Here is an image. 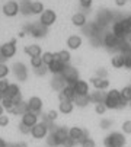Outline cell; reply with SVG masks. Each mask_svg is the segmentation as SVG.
Returning <instances> with one entry per match:
<instances>
[{"mask_svg": "<svg viewBox=\"0 0 131 147\" xmlns=\"http://www.w3.org/2000/svg\"><path fill=\"white\" fill-rule=\"evenodd\" d=\"M19 131H20L22 134H29V133H31V128H28L26 125H24V124H20V125H19Z\"/></svg>", "mask_w": 131, "mask_h": 147, "instance_id": "obj_45", "label": "cell"}, {"mask_svg": "<svg viewBox=\"0 0 131 147\" xmlns=\"http://www.w3.org/2000/svg\"><path fill=\"white\" fill-rule=\"evenodd\" d=\"M76 144H77V143H76V141H73L70 137H67V138H66V140L61 143V146H63V147H74Z\"/></svg>", "mask_w": 131, "mask_h": 147, "instance_id": "obj_42", "label": "cell"}, {"mask_svg": "<svg viewBox=\"0 0 131 147\" xmlns=\"http://www.w3.org/2000/svg\"><path fill=\"white\" fill-rule=\"evenodd\" d=\"M47 70H48V69H44V66H42V67L36 69V73H38V74H44V73H45Z\"/></svg>", "mask_w": 131, "mask_h": 147, "instance_id": "obj_49", "label": "cell"}, {"mask_svg": "<svg viewBox=\"0 0 131 147\" xmlns=\"http://www.w3.org/2000/svg\"><path fill=\"white\" fill-rule=\"evenodd\" d=\"M80 146H82V147H96V143H95V140H93V138L86 137V138L80 143Z\"/></svg>", "mask_w": 131, "mask_h": 147, "instance_id": "obj_38", "label": "cell"}, {"mask_svg": "<svg viewBox=\"0 0 131 147\" xmlns=\"http://www.w3.org/2000/svg\"><path fill=\"white\" fill-rule=\"evenodd\" d=\"M69 137L76 143H82L87 137V131L80 127H72V128H69Z\"/></svg>", "mask_w": 131, "mask_h": 147, "instance_id": "obj_7", "label": "cell"}, {"mask_svg": "<svg viewBox=\"0 0 131 147\" xmlns=\"http://www.w3.org/2000/svg\"><path fill=\"white\" fill-rule=\"evenodd\" d=\"M128 105H130V108H131V102H128Z\"/></svg>", "mask_w": 131, "mask_h": 147, "instance_id": "obj_54", "label": "cell"}, {"mask_svg": "<svg viewBox=\"0 0 131 147\" xmlns=\"http://www.w3.org/2000/svg\"><path fill=\"white\" fill-rule=\"evenodd\" d=\"M125 136L121 133H111L108 137H105L103 144L105 147H124L125 146Z\"/></svg>", "mask_w": 131, "mask_h": 147, "instance_id": "obj_1", "label": "cell"}, {"mask_svg": "<svg viewBox=\"0 0 131 147\" xmlns=\"http://www.w3.org/2000/svg\"><path fill=\"white\" fill-rule=\"evenodd\" d=\"M3 112H5V109H3V107H2V103H0V115H3Z\"/></svg>", "mask_w": 131, "mask_h": 147, "instance_id": "obj_52", "label": "cell"}, {"mask_svg": "<svg viewBox=\"0 0 131 147\" xmlns=\"http://www.w3.org/2000/svg\"><path fill=\"white\" fill-rule=\"evenodd\" d=\"M120 41L127 38V26H125V22L124 20H120V22H115L114 24V32H112Z\"/></svg>", "mask_w": 131, "mask_h": 147, "instance_id": "obj_10", "label": "cell"}, {"mask_svg": "<svg viewBox=\"0 0 131 147\" xmlns=\"http://www.w3.org/2000/svg\"><path fill=\"white\" fill-rule=\"evenodd\" d=\"M15 74H16V77H18L19 80L24 82V80L26 79V76H28L26 67H25L24 64H20V63H18V64L15 66Z\"/></svg>", "mask_w": 131, "mask_h": 147, "instance_id": "obj_23", "label": "cell"}, {"mask_svg": "<svg viewBox=\"0 0 131 147\" xmlns=\"http://www.w3.org/2000/svg\"><path fill=\"white\" fill-rule=\"evenodd\" d=\"M26 103H28V111H31V112H34V114H36V115L42 111V99L38 98V96L29 98V100H28Z\"/></svg>", "mask_w": 131, "mask_h": 147, "instance_id": "obj_8", "label": "cell"}, {"mask_svg": "<svg viewBox=\"0 0 131 147\" xmlns=\"http://www.w3.org/2000/svg\"><path fill=\"white\" fill-rule=\"evenodd\" d=\"M79 3H80V6H82V7L89 9V7L92 6V3H93V0H79Z\"/></svg>", "mask_w": 131, "mask_h": 147, "instance_id": "obj_43", "label": "cell"}, {"mask_svg": "<svg viewBox=\"0 0 131 147\" xmlns=\"http://www.w3.org/2000/svg\"><path fill=\"white\" fill-rule=\"evenodd\" d=\"M9 67L5 64L3 61H0V79H6V76L9 74Z\"/></svg>", "mask_w": 131, "mask_h": 147, "instance_id": "obj_36", "label": "cell"}, {"mask_svg": "<svg viewBox=\"0 0 131 147\" xmlns=\"http://www.w3.org/2000/svg\"><path fill=\"white\" fill-rule=\"evenodd\" d=\"M112 122L111 121H106V119H103L102 122H101V125H102V128H109V125H111Z\"/></svg>", "mask_w": 131, "mask_h": 147, "instance_id": "obj_48", "label": "cell"}, {"mask_svg": "<svg viewBox=\"0 0 131 147\" xmlns=\"http://www.w3.org/2000/svg\"><path fill=\"white\" fill-rule=\"evenodd\" d=\"M54 57H55V60H58L60 63H63V64H69V61L72 58V55H70V53L67 50H61L58 53H54Z\"/></svg>", "mask_w": 131, "mask_h": 147, "instance_id": "obj_20", "label": "cell"}, {"mask_svg": "<svg viewBox=\"0 0 131 147\" xmlns=\"http://www.w3.org/2000/svg\"><path fill=\"white\" fill-rule=\"evenodd\" d=\"M103 41H105V45L108 48H117V47H120V39L114 34H106Z\"/></svg>", "mask_w": 131, "mask_h": 147, "instance_id": "obj_18", "label": "cell"}, {"mask_svg": "<svg viewBox=\"0 0 131 147\" xmlns=\"http://www.w3.org/2000/svg\"><path fill=\"white\" fill-rule=\"evenodd\" d=\"M124 22H125V26H127V32L128 34H131V16L130 18H127L125 20H124ZM127 34V35H128Z\"/></svg>", "mask_w": 131, "mask_h": 147, "instance_id": "obj_46", "label": "cell"}, {"mask_svg": "<svg viewBox=\"0 0 131 147\" xmlns=\"http://www.w3.org/2000/svg\"><path fill=\"white\" fill-rule=\"evenodd\" d=\"M7 86H9V82L6 79H0V93H5Z\"/></svg>", "mask_w": 131, "mask_h": 147, "instance_id": "obj_41", "label": "cell"}, {"mask_svg": "<svg viewBox=\"0 0 131 147\" xmlns=\"http://www.w3.org/2000/svg\"><path fill=\"white\" fill-rule=\"evenodd\" d=\"M111 64H112L115 69L124 67V54H115V55L111 58Z\"/></svg>", "mask_w": 131, "mask_h": 147, "instance_id": "obj_28", "label": "cell"}, {"mask_svg": "<svg viewBox=\"0 0 131 147\" xmlns=\"http://www.w3.org/2000/svg\"><path fill=\"white\" fill-rule=\"evenodd\" d=\"M44 34H45V26H42L41 24H39V28L38 26L32 28V35L34 36H44Z\"/></svg>", "mask_w": 131, "mask_h": 147, "instance_id": "obj_35", "label": "cell"}, {"mask_svg": "<svg viewBox=\"0 0 131 147\" xmlns=\"http://www.w3.org/2000/svg\"><path fill=\"white\" fill-rule=\"evenodd\" d=\"M96 74H98L96 77H101V79H106V70H102V69H101V70H98V73H96Z\"/></svg>", "mask_w": 131, "mask_h": 147, "instance_id": "obj_47", "label": "cell"}, {"mask_svg": "<svg viewBox=\"0 0 131 147\" xmlns=\"http://www.w3.org/2000/svg\"><path fill=\"white\" fill-rule=\"evenodd\" d=\"M73 103H76L77 107H82L83 108V107H87V105L90 103V98L89 96H79V95H76Z\"/></svg>", "mask_w": 131, "mask_h": 147, "instance_id": "obj_29", "label": "cell"}, {"mask_svg": "<svg viewBox=\"0 0 131 147\" xmlns=\"http://www.w3.org/2000/svg\"><path fill=\"white\" fill-rule=\"evenodd\" d=\"M127 41H128V42H131V34L127 35Z\"/></svg>", "mask_w": 131, "mask_h": 147, "instance_id": "obj_53", "label": "cell"}, {"mask_svg": "<svg viewBox=\"0 0 131 147\" xmlns=\"http://www.w3.org/2000/svg\"><path fill=\"white\" fill-rule=\"evenodd\" d=\"M9 124V117L7 115H0V127H6V125Z\"/></svg>", "mask_w": 131, "mask_h": 147, "instance_id": "obj_44", "label": "cell"}, {"mask_svg": "<svg viewBox=\"0 0 131 147\" xmlns=\"http://www.w3.org/2000/svg\"><path fill=\"white\" fill-rule=\"evenodd\" d=\"M0 54H2V57L6 58V60L12 58L16 54V41L12 39V41H9V42L3 44L2 47H0Z\"/></svg>", "mask_w": 131, "mask_h": 147, "instance_id": "obj_6", "label": "cell"}, {"mask_svg": "<svg viewBox=\"0 0 131 147\" xmlns=\"http://www.w3.org/2000/svg\"><path fill=\"white\" fill-rule=\"evenodd\" d=\"M55 20H57V15H55V12L51 10V9H45V10L39 15V24H41L42 26H45V28L54 25Z\"/></svg>", "mask_w": 131, "mask_h": 147, "instance_id": "obj_2", "label": "cell"}, {"mask_svg": "<svg viewBox=\"0 0 131 147\" xmlns=\"http://www.w3.org/2000/svg\"><path fill=\"white\" fill-rule=\"evenodd\" d=\"M73 108H74V103L72 100H60V103H58V111L64 115L72 114Z\"/></svg>", "mask_w": 131, "mask_h": 147, "instance_id": "obj_16", "label": "cell"}, {"mask_svg": "<svg viewBox=\"0 0 131 147\" xmlns=\"http://www.w3.org/2000/svg\"><path fill=\"white\" fill-rule=\"evenodd\" d=\"M105 96H106V93H103L102 90H96V92H93L92 95H89L90 102H95V105H96V103H103Z\"/></svg>", "mask_w": 131, "mask_h": 147, "instance_id": "obj_27", "label": "cell"}, {"mask_svg": "<svg viewBox=\"0 0 131 147\" xmlns=\"http://www.w3.org/2000/svg\"><path fill=\"white\" fill-rule=\"evenodd\" d=\"M31 66H32L35 70L44 66V63H42V58H41V55H38V57H31Z\"/></svg>", "mask_w": 131, "mask_h": 147, "instance_id": "obj_34", "label": "cell"}, {"mask_svg": "<svg viewBox=\"0 0 131 147\" xmlns=\"http://www.w3.org/2000/svg\"><path fill=\"white\" fill-rule=\"evenodd\" d=\"M61 76H63V79L66 80V83H67V85H70V86H73L74 83L79 80V73H77V70H76L74 67H72V66H66L64 70H63V73H61Z\"/></svg>", "mask_w": 131, "mask_h": 147, "instance_id": "obj_3", "label": "cell"}, {"mask_svg": "<svg viewBox=\"0 0 131 147\" xmlns=\"http://www.w3.org/2000/svg\"><path fill=\"white\" fill-rule=\"evenodd\" d=\"M73 89H74L76 95H79V96H89V83L84 80L79 79L73 85Z\"/></svg>", "mask_w": 131, "mask_h": 147, "instance_id": "obj_9", "label": "cell"}, {"mask_svg": "<svg viewBox=\"0 0 131 147\" xmlns=\"http://www.w3.org/2000/svg\"><path fill=\"white\" fill-rule=\"evenodd\" d=\"M3 15L7 16V18H13L16 16L19 12H20V6L18 2H15V0H9V2H6L3 5Z\"/></svg>", "mask_w": 131, "mask_h": 147, "instance_id": "obj_5", "label": "cell"}, {"mask_svg": "<svg viewBox=\"0 0 131 147\" xmlns=\"http://www.w3.org/2000/svg\"><path fill=\"white\" fill-rule=\"evenodd\" d=\"M0 103H2L3 109H5V111H9V112L15 108V103H13V100H12V99H9V98H3Z\"/></svg>", "mask_w": 131, "mask_h": 147, "instance_id": "obj_32", "label": "cell"}, {"mask_svg": "<svg viewBox=\"0 0 131 147\" xmlns=\"http://www.w3.org/2000/svg\"><path fill=\"white\" fill-rule=\"evenodd\" d=\"M66 66H67V64H63V63H60L58 60H54L51 64L48 66V70H50L54 76H57V74H61V73H63V70H64Z\"/></svg>", "mask_w": 131, "mask_h": 147, "instance_id": "obj_19", "label": "cell"}, {"mask_svg": "<svg viewBox=\"0 0 131 147\" xmlns=\"http://www.w3.org/2000/svg\"><path fill=\"white\" fill-rule=\"evenodd\" d=\"M120 93L124 102H131V86H125L122 90H120Z\"/></svg>", "mask_w": 131, "mask_h": 147, "instance_id": "obj_31", "label": "cell"}, {"mask_svg": "<svg viewBox=\"0 0 131 147\" xmlns=\"http://www.w3.org/2000/svg\"><path fill=\"white\" fill-rule=\"evenodd\" d=\"M41 58H42V63H44V66H50L51 63L55 60V57H54V53H51V51H45L42 55H41Z\"/></svg>", "mask_w": 131, "mask_h": 147, "instance_id": "obj_30", "label": "cell"}, {"mask_svg": "<svg viewBox=\"0 0 131 147\" xmlns=\"http://www.w3.org/2000/svg\"><path fill=\"white\" fill-rule=\"evenodd\" d=\"M115 3H117V6H124L127 3V0H115Z\"/></svg>", "mask_w": 131, "mask_h": 147, "instance_id": "obj_50", "label": "cell"}, {"mask_svg": "<svg viewBox=\"0 0 131 147\" xmlns=\"http://www.w3.org/2000/svg\"><path fill=\"white\" fill-rule=\"evenodd\" d=\"M47 144H48V147H58V146H61V143L58 141V138L53 133L47 137Z\"/></svg>", "mask_w": 131, "mask_h": 147, "instance_id": "obj_33", "label": "cell"}, {"mask_svg": "<svg viewBox=\"0 0 131 147\" xmlns=\"http://www.w3.org/2000/svg\"><path fill=\"white\" fill-rule=\"evenodd\" d=\"M82 38L79 36V35H70L69 38H67V47L70 48V50H77V48H80V45H82Z\"/></svg>", "mask_w": 131, "mask_h": 147, "instance_id": "obj_17", "label": "cell"}, {"mask_svg": "<svg viewBox=\"0 0 131 147\" xmlns=\"http://www.w3.org/2000/svg\"><path fill=\"white\" fill-rule=\"evenodd\" d=\"M44 10V5L41 3V2H32V3H29V13H32V15H41Z\"/></svg>", "mask_w": 131, "mask_h": 147, "instance_id": "obj_26", "label": "cell"}, {"mask_svg": "<svg viewBox=\"0 0 131 147\" xmlns=\"http://www.w3.org/2000/svg\"><path fill=\"white\" fill-rule=\"evenodd\" d=\"M124 67L131 69V50H127V53L124 54Z\"/></svg>", "mask_w": 131, "mask_h": 147, "instance_id": "obj_37", "label": "cell"}, {"mask_svg": "<svg viewBox=\"0 0 131 147\" xmlns=\"http://www.w3.org/2000/svg\"><path fill=\"white\" fill-rule=\"evenodd\" d=\"M29 134L35 140H41L44 137H47V134H48V125L45 122H38V124H35L34 127L31 128V133Z\"/></svg>", "mask_w": 131, "mask_h": 147, "instance_id": "obj_4", "label": "cell"}, {"mask_svg": "<svg viewBox=\"0 0 131 147\" xmlns=\"http://www.w3.org/2000/svg\"><path fill=\"white\" fill-rule=\"evenodd\" d=\"M90 83L96 90H105L109 86V80L108 79H101V77H92Z\"/></svg>", "mask_w": 131, "mask_h": 147, "instance_id": "obj_14", "label": "cell"}, {"mask_svg": "<svg viewBox=\"0 0 131 147\" xmlns=\"http://www.w3.org/2000/svg\"><path fill=\"white\" fill-rule=\"evenodd\" d=\"M66 86H67V83H66V80L63 79L61 74L54 76V79L51 80V88H53L54 90H57V92H61Z\"/></svg>", "mask_w": 131, "mask_h": 147, "instance_id": "obj_15", "label": "cell"}, {"mask_svg": "<svg viewBox=\"0 0 131 147\" xmlns=\"http://www.w3.org/2000/svg\"><path fill=\"white\" fill-rule=\"evenodd\" d=\"M53 134L58 138V141H60V143H63L66 138L69 137V130L66 128V127H58V128H55V130H54V133H53Z\"/></svg>", "mask_w": 131, "mask_h": 147, "instance_id": "obj_25", "label": "cell"}, {"mask_svg": "<svg viewBox=\"0 0 131 147\" xmlns=\"http://www.w3.org/2000/svg\"><path fill=\"white\" fill-rule=\"evenodd\" d=\"M20 124L26 125L28 128H32L35 124H38V115L31 112V111H28V112H25L24 115H22V122Z\"/></svg>", "mask_w": 131, "mask_h": 147, "instance_id": "obj_11", "label": "cell"}, {"mask_svg": "<svg viewBox=\"0 0 131 147\" xmlns=\"http://www.w3.org/2000/svg\"><path fill=\"white\" fill-rule=\"evenodd\" d=\"M20 96V89L16 83H9V86L6 89V92L3 93V98H9V99H16Z\"/></svg>", "mask_w": 131, "mask_h": 147, "instance_id": "obj_13", "label": "cell"}, {"mask_svg": "<svg viewBox=\"0 0 131 147\" xmlns=\"http://www.w3.org/2000/svg\"><path fill=\"white\" fill-rule=\"evenodd\" d=\"M25 54H28L29 57H38V55H42V50L39 45L32 44V45L25 47Z\"/></svg>", "mask_w": 131, "mask_h": 147, "instance_id": "obj_22", "label": "cell"}, {"mask_svg": "<svg viewBox=\"0 0 131 147\" xmlns=\"http://www.w3.org/2000/svg\"><path fill=\"white\" fill-rule=\"evenodd\" d=\"M10 112L15 114V115H24L25 112H28V103H25L24 100L19 102V103H16L15 108H13Z\"/></svg>", "mask_w": 131, "mask_h": 147, "instance_id": "obj_24", "label": "cell"}, {"mask_svg": "<svg viewBox=\"0 0 131 147\" xmlns=\"http://www.w3.org/2000/svg\"><path fill=\"white\" fill-rule=\"evenodd\" d=\"M0 147H7V144L5 143V140H3V138H0Z\"/></svg>", "mask_w": 131, "mask_h": 147, "instance_id": "obj_51", "label": "cell"}, {"mask_svg": "<svg viewBox=\"0 0 131 147\" xmlns=\"http://www.w3.org/2000/svg\"><path fill=\"white\" fill-rule=\"evenodd\" d=\"M58 98H60V100H74V98H76V92H74V89H73V86H70V85H67L66 86L60 93H58Z\"/></svg>", "mask_w": 131, "mask_h": 147, "instance_id": "obj_12", "label": "cell"}, {"mask_svg": "<svg viewBox=\"0 0 131 147\" xmlns=\"http://www.w3.org/2000/svg\"><path fill=\"white\" fill-rule=\"evenodd\" d=\"M72 24L74 25V26H79V28H82V26H84L86 25V16L83 15V13H74L73 16H72Z\"/></svg>", "mask_w": 131, "mask_h": 147, "instance_id": "obj_21", "label": "cell"}, {"mask_svg": "<svg viewBox=\"0 0 131 147\" xmlns=\"http://www.w3.org/2000/svg\"><path fill=\"white\" fill-rule=\"evenodd\" d=\"M95 112L99 114V115H103L106 112V107H105V103H96L95 105Z\"/></svg>", "mask_w": 131, "mask_h": 147, "instance_id": "obj_40", "label": "cell"}, {"mask_svg": "<svg viewBox=\"0 0 131 147\" xmlns=\"http://www.w3.org/2000/svg\"><path fill=\"white\" fill-rule=\"evenodd\" d=\"M130 86H131V85H130Z\"/></svg>", "mask_w": 131, "mask_h": 147, "instance_id": "obj_55", "label": "cell"}, {"mask_svg": "<svg viewBox=\"0 0 131 147\" xmlns=\"http://www.w3.org/2000/svg\"><path fill=\"white\" fill-rule=\"evenodd\" d=\"M122 133L124 134H131V119H127L122 122Z\"/></svg>", "mask_w": 131, "mask_h": 147, "instance_id": "obj_39", "label": "cell"}]
</instances>
